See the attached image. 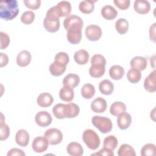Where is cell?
Wrapping results in <instances>:
<instances>
[{
	"mask_svg": "<svg viewBox=\"0 0 156 156\" xmlns=\"http://www.w3.org/2000/svg\"><path fill=\"white\" fill-rule=\"evenodd\" d=\"M82 140L87 147L91 150L97 149L100 145L101 140L97 133L92 129H86L82 135Z\"/></svg>",
	"mask_w": 156,
	"mask_h": 156,
	"instance_id": "2",
	"label": "cell"
},
{
	"mask_svg": "<svg viewBox=\"0 0 156 156\" xmlns=\"http://www.w3.org/2000/svg\"><path fill=\"white\" fill-rule=\"evenodd\" d=\"M96 1L85 0L80 2L79 9L80 11L85 14L91 13L94 9V2Z\"/></svg>",
	"mask_w": 156,
	"mask_h": 156,
	"instance_id": "28",
	"label": "cell"
},
{
	"mask_svg": "<svg viewBox=\"0 0 156 156\" xmlns=\"http://www.w3.org/2000/svg\"><path fill=\"white\" fill-rule=\"evenodd\" d=\"M132 122V117L127 112H123L118 116L117 124L121 130H126L129 127Z\"/></svg>",
	"mask_w": 156,
	"mask_h": 156,
	"instance_id": "11",
	"label": "cell"
},
{
	"mask_svg": "<svg viewBox=\"0 0 156 156\" xmlns=\"http://www.w3.org/2000/svg\"><path fill=\"white\" fill-rule=\"evenodd\" d=\"M155 24L154 23L149 28V38L154 42H155Z\"/></svg>",
	"mask_w": 156,
	"mask_h": 156,
	"instance_id": "48",
	"label": "cell"
},
{
	"mask_svg": "<svg viewBox=\"0 0 156 156\" xmlns=\"http://www.w3.org/2000/svg\"><path fill=\"white\" fill-rule=\"evenodd\" d=\"M15 141L20 146H27L29 141V134L27 130L24 129L18 130L15 135Z\"/></svg>",
	"mask_w": 156,
	"mask_h": 156,
	"instance_id": "16",
	"label": "cell"
},
{
	"mask_svg": "<svg viewBox=\"0 0 156 156\" xmlns=\"http://www.w3.org/2000/svg\"><path fill=\"white\" fill-rule=\"evenodd\" d=\"M60 15V17L68 16L71 12V5L69 2L62 1L56 5Z\"/></svg>",
	"mask_w": 156,
	"mask_h": 156,
	"instance_id": "24",
	"label": "cell"
},
{
	"mask_svg": "<svg viewBox=\"0 0 156 156\" xmlns=\"http://www.w3.org/2000/svg\"><path fill=\"white\" fill-rule=\"evenodd\" d=\"M91 65H103L105 66L106 60L101 54H95L91 58Z\"/></svg>",
	"mask_w": 156,
	"mask_h": 156,
	"instance_id": "41",
	"label": "cell"
},
{
	"mask_svg": "<svg viewBox=\"0 0 156 156\" xmlns=\"http://www.w3.org/2000/svg\"><path fill=\"white\" fill-rule=\"evenodd\" d=\"M66 65H65L60 62L54 61L49 66L50 73L54 76H60L65 71Z\"/></svg>",
	"mask_w": 156,
	"mask_h": 156,
	"instance_id": "21",
	"label": "cell"
},
{
	"mask_svg": "<svg viewBox=\"0 0 156 156\" xmlns=\"http://www.w3.org/2000/svg\"><path fill=\"white\" fill-rule=\"evenodd\" d=\"M156 71L154 70L145 79L144 82V87L145 90L149 92L153 93L156 90Z\"/></svg>",
	"mask_w": 156,
	"mask_h": 156,
	"instance_id": "9",
	"label": "cell"
},
{
	"mask_svg": "<svg viewBox=\"0 0 156 156\" xmlns=\"http://www.w3.org/2000/svg\"><path fill=\"white\" fill-rule=\"evenodd\" d=\"M102 16L107 20H112L118 15L117 10L110 5H105L101 9Z\"/></svg>",
	"mask_w": 156,
	"mask_h": 156,
	"instance_id": "22",
	"label": "cell"
},
{
	"mask_svg": "<svg viewBox=\"0 0 156 156\" xmlns=\"http://www.w3.org/2000/svg\"><path fill=\"white\" fill-rule=\"evenodd\" d=\"M35 19V14L33 12L27 10L23 13L21 16V21L24 24H31Z\"/></svg>",
	"mask_w": 156,
	"mask_h": 156,
	"instance_id": "39",
	"label": "cell"
},
{
	"mask_svg": "<svg viewBox=\"0 0 156 156\" xmlns=\"http://www.w3.org/2000/svg\"><path fill=\"white\" fill-rule=\"evenodd\" d=\"M67 153L72 156H81L83 155V149L80 144L77 142H71L66 147Z\"/></svg>",
	"mask_w": 156,
	"mask_h": 156,
	"instance_id": "20",
	"label": "cell"
},
{
	"mask_svg": "<svg viewBox=\"0 0 156 156\" xmlns=\"http://www.w3.org/2000/svg\"><path fill=\"white\" fill-rule=\"evenodd\" d=\"M80 112L79 107L74 103H68L65 106V118H73L76 117Z\"/></svg>",
	"mask_w": 156,
	"mask_h": 156,
	"instance_id": "19",
	"label": "cell"
},
{
	"mask_svg": "<svg viewBox=\"0 0 156 156\" xmlns=\"http://www.w3.org/2000/svg\"><path fill=\"white\" fill-rule=\"evenodd\" d=\"M52 120L51 115L46 111L38 112L35 117V122L38 126L41 127H45L50 125L52 122Z\"/></svg>",
	"mask_w": 156,
	"mask_h": 156,
	"instance_id": "7",
	"label": "cell"
},
{
	"mask_svg": "<svg viewBox=\"0 0 156 156\" xmlns=\"http://www.w3.org/2000/svg\"><path fill=\"white\" fill-rule=\"evenodd\" d=\"M54 102V98L49 93L44 92L39 94L37 98V104L41 107H48L51 106Z\"/></svg>",
	"mask_w": 156,
	"mask_h": 156,
	"instance_id": "15",
	"label": "cell"
},
{
	"mask_svg": "<svg viewBox=\"0 0 156 156\" xmlns=\"http://www.w3.org/2000/svg\"><path fill=\"white\" fill-rule=\"evenodd\" d=\"M109 75L114 80H120L124 75V69L120 65H113L109 69Z\"/></svg>",
	"mask_w": 156,
	"mask_h": 156,
	"instance_id": "27",
	"label": "cell"
},
{
	"mask_svg": "<svg viewBox=\"0 0 156 156\" xmlns=\"http://www.w3.org/2000/svg\"><path fill=\"white\" fill-rule=\"evenodd\" d=\"M55 61L60 62L65 65H67L69 61V57L68 55L64 52H60L57 53L55 56Z\"/></svg>",
	"mask_w": 156,
	"mask_h": 156,
	"instance_id": "42",
	"label": "cell"
},
{
	"mask_svg": "<svg viewBox=\"0 0 156 156\" xmlns=\"http://www.w3.org/2000/svg\"><path fill=\"white\" fill-rule=\"evenodd\" d=\"M0 36H1V49H4L6 48L9 43H10V37L9 35L3 32H0Z\"/></svg>",
	"mask_w": 156,
	"mask_h": 156,
	"instance_id": "44",
	"label": "cell"
},
{
	"mask_svg": "<svg viewBox=\"0 0 156 156\" xmlns=\"http://www.w3.org/2000/svg\"><path fill=\"white\" fill-rule=\"evenodd\" d=\"M107 105L106 101L101 97H98L91 102V109L94 113H104L106 110Z\"/></svg>",
	"mask_w": 156,
	"mask_h": 156,
	"instance_id": "10",
	"label": "cell"
},
{
	"mask_svg": "<svg viewBox=\"0 0 156 156\" xmlns=\"http://www.w3.org/2000/svg\"><path fill=\"white\" fill-rule=\"evenodd\" d=\"M85 34L88 40L91 41H96L99 40L101 37L102 30L99 26L91 24L88 26L86 27Z\"/></svg>",
	"mask_w": 156,
	"mask_h": 156,
	"instance_id": "6",
	"label": "cell"
},
{
	"mask_svg": "<svg viewBox=\"0 0 156 156\" xmlns=\"http://www.w3.org/2000/svg\"><path fill=\"white\" fill-rule=\"evenodd\" d=\"M24 5L30 10H37L41 5L40 0H24Z\"/></svg>",
	"mask_w": 156,
	"mask_h": 156,
	"instance_id": "43",
	"label": "cell"
},
{
	"mask_svg": "<svg viewBox=\"0 0 156 156\" xmlns=\"http://www.w3.org/2000/svg\"><path fill=\"white\" fill-rule=\"evenodd\" d=\"M91 122L93 126L102 133L110 132L113 127L111 119L105 116L95 115L92 118Z\"/></svg>",
	"mask_w": 156,
	"mask_h": 156,
	"instance_id": "3",
	"label": "cell"
},
{
	"mask_svg": "<svg viewBox=\"0 0 156 156\" xmlns=\"http://www.w3.org/2000/svg\"><path fill=\"white\" fill-rule=\"evenodd\" d=\"M118 155L119 156H135L136 153L130 145L123 144L120 146L118 151Z\"/></svg>",
	"mask_w": 156,
	"mask_h": 156,
	"instance_id": "34",
	"label": "cell"
},
{
	"mask_svg": "<svg viewBox=\"0 0 156 156\" xmlns=\"http://www.w3.org/2000/svg\"><path fill=\"white\" fill-rule=\"evenodd\" d=\"M18 12L17 1L6 0L0 2V17L1 19L5 21L12 20L18 15Z\"/></svg>",
	"mask_w": 156,
	"mask_h": 156,
	"instance_id": "1",
	"label": "cell"
},
{
	"mask_svg": "<svg viewBox=\"0 0 156 156\" xmlns=\"http://www.w3.org/2000/svg\"><path fill=\"white\" fill-rule=\"evenodd\" d=\"M127 78L130 82L136 83L141 80V73L140 71L132 68L128 71L127 73Z\"/></svg>",
	"mask_w": 156,
	"mask_h": 156,
	"instance_id": "35",
	"label": "cell"
},
{
	"mask_svg": "<svg viewBox=\"0 0 156 156\" xmlns=\"http://www.w3.org/2000/svg\"><path fill=\"white\" fill-rule=\"evenodd\" d=\"M118 146V140L114 135H108L106 136L103 142V146L112 151L116 149Z\"/></svg>",
	"mask_w": 156,
	"mask_h": 156,
	"instance_id": "36",
	"label": "cell"
},
{
	"mask_svg": "<svg viewBox=\"0 0 156 156\" xmlns=\"http://www.w3.org/2000/svg\"><path fill=\"white\" fill-rule=\"evenodd\" d=\"M43 26L48 32L51 33L56 32L60 28V20L45 17L43 20Z\"/></svg>",
	"mask_w": 156,
	"mask_h": 156,
	"instance_id": "13",
	"label": "cell"
},
{
	"mask_svg": "<svg viewBox=\"0 0 156 156\" xmlns=\"http://www.w3.org/2000/svg\"><path fill=\"white\" fill-rule=\"evenodd\" d=\"M129 22L125 18H119L115 23V28L119 34H126L129 29Z\"/></svg>",
	"mask_w": 156,
	"mask_h": 156,
	"instance_id": "33",
	"label": "cell"
},
{
	"mask_svg": "<svg viewBox=\"0 0 156 156\" xmlns=\"http://www.w3.org/2000/svg\"><path fill=\"white\" fill-rule=\"evenodd\" d=\"M114 4L115 5L121 10H126L130 6V0H114Z\"/></svg>",
	"mask_w": 156,
	"mask_h": 156,
	"instance_id": "45",
	"label": "cell"
},
{
	"mask_svg": "<svg viewBox=\"0 0 156 156\" xmlns=\"http://www.w3.org/2000/svg\"><path fill=\"white\" fill-rule=\"evenodd\" d=\"M0 60H1V67L6 66L9 62L8 56L2 52L0 53Z\"/></svg>",
	"mask_w": 156,
	"mask_h": 156,
	"instance_id": "49",
	"label": "cell"
},
{
	"mask_svg": "<svg viewBox=\"0 0 156 156\" xmlns=\"http://www.w3.org/2000/svg\"><path fill=\"white\" fill-rule=\"evenodd\" d=\"M133 9L138 13L144 15L149 12L151 9V4L147 1L136 0L133 4Z\"/></svg>",
	"mask_w": 156,
	"mask_h": 156,
	"instance_id": "12",
	"label": "cell"
},
{
	"mask_svg": "<svg viewBox=\"0 0 156 156\" xmlns=\"http://www.w3.org/2000/svg\"><path fill=\"white\" fill-rule=\"evenodd\" d=\"M32 59L30 53L26 51L23 50L21 51L16 57V63L21 67H25L29 65Z\"/></svg>",
	"mask_w": 156,
	"mask_h": 156,
	"instance_id": "17",
	"label": "cell"
},
{
	"mask_svg": "<svg viewBox=\"0 0 156 156\" xmlns=\"http://www.w3.org/2000/svg\"><path fill=\"white\" fill-rule=\"evenodd\" d=\"M141 155L142 156H154L156 154L155 146L152 143L144 144L141 149Z\"/></svg>",
	"mask_w": 156,
	"mask_h": 156,
	"instance_id": "37",
	"label": "cell"
},
{
	"mask_svg": "<svg viewBox=\"0 0 156 156\" xmlns=\"http://www.w3.org/2000/svg\"><path fill=\"white\" fill-rule=\"evenodd\" d=\"M99 89L102 94L104 95H110L113 91L114 85L110 80L104 79L99 83Z\"/></svg>",
	"mask_w": 156,
	"mask_h": 156,
	"instance_id": "23",
	"label": "cell"
},
{
	"mask_svg": "<svg viewBox=\"0 0 156 156\" xmlns=\"http://www.w3.org/2000/svg\"><path fill=\"white\" fill-rule=\"evenodd\" d=\"M74 59L79 65H85L88 61L89 54L85 49H80L74 53Z\"/></svg>",
	"mask_w": 156,
	"mask_h": 156,
	"instance_id": "26",
	"label": "cell"
},
{
	"mask_svg": "<svg viewBox=\"0 0 156 156\" xmlns=\"http://www.w3.org/2000/svg\"><path fill=\"white\" fill-rule=\"evenodd\" d=\"M83 24H76L71 26L67 30V40L73 44H78L82 39V29Z\"/></svg>",
	"mask_w": 156,
	"mask_h": 156,
	"instance_id": "4",
	"label": "cell"
},
{
	"mask_svg": "<svg viewBox=\"0 0 156 156\" xmlns=\"http://www.w3.org/2000/svg\"><path fill=\"white\" fill-rule=\"evenodd\" d=\"M76 24H83V22L80 17L74 15H69L63 21V26L66 30L71 26Z\"/></svg>",
	"mask_w": 156,
	"mask_h": 156,
	"instance_id": "31",
	"label": "cell"
},
{
	"mask_svg": "<svg viewBox=\"0 0 156 156\" xmlns=\"http://www.w3.org/2000/svg\"><path fill=\"white\" fill-rule=\"evenodd\" d=\"M91 155H99V156H113L114 154L113 152V151L107 149L106 147H103L101 149H100L98 152L94 153L91 154Z\"/></svg>",
	"mask_w": 156,
	"mask_h": 156,
	"instance_id": "46",
	"label": "cell"
},
{
	"mask_svg": "<svg viewBox=\"0 0 156 156\" xmlns=\"http://www.w3.org/2000/svg\"><path fill=\"white\" fill-rule=\"evenodd\" d=\"M59 96L60 98L65 102L71 101L74 96L73 88L69 87L63 86L60 90Z\"/></svg>",
	"mask_w": 156,
	"mask_h": 156,
	"instance_id": "25",
	"label": "cell"
},
{
	"mask_svg": "<svg viewBox=\"0 0 156 156\" xmlns=\"http://www.w3.org/2000/svg\"><path fill=\"white\" fill-rule=\"evenodd\" d=\"M1 132H0V140L3 141L7 140L10 135V128L7 124L1 122Z\"/></svg>",
	"mask_w": 156,
	"mask_h": 156,
	"instance_id": "40",
	"label": "cell"
},
{
	"mask_svg": "<svg viewBox=\"0 0 156 156\" xmlns=\"http://www.w3.org/2000/svg\"><path fill=\"white\" fill-rule=\"evenodd\" d=\"M65 106L64 104H57L52 108V113L54 116L57 119L65 118Z\"/></svg>",
	"mask_w": 156,
	"mask_h": 156,
	"instance_id": "38",
	"label": "cell"
},
{
	"mask_svg": "<svg viewBox=\"0 0 156 156\" xmlns=\"http://www.w3.org/2000/svg\"><path fill=\"white\" fill-rule=\"evenodd\" d=\"M80 82L79 76L74 73H69L67 74L63 79V85L64 86L69 87L72 88L77 87Z\"/></svg>",
	"mask_w": 156,
	"mask_h": 156,
	"instance_id": "18",
	"label": "cell"
},
{
	"mask_svg": "<svg viewBox=\"0 0 156 156\" xmlns=\"http://www.w3.org/2000/svg\"><path fill=\"white\" fill-rule=\"evenodd\" d=\"M130 63L132 68L136 69L139 71H143L146 68L147 61L144 57L135 56L131 59Z\"/></svg>",
	"mask_w": 156,
	"mask_h": 156,
	"instance_id": "14",
	"label": "cell"
},
{
	"mask_svg": "<svg viewBox=\"0 0 156 156\" xmlns=\"http://www.w3.org/2000/svg\"><path fill=\"white\" fill-rule=\"evenodd\" d=\"M48 141L44 136H39L35 138L32 141V147L37 153H42L46 151L48 147Z\"/></svg>",
	"mask_w": 156,
	"mask_h": 156,
	"instance_id": "8",
	"label": "cell"
},
{
	"mask_svg": "<svg viewBox=\"0 0 156 156\" xmlns=\"http://www.w3.org/2000/svg\"><path fill=\"white\" fill-rule=\"evenodd\" d=\"M25 153L23 150L18 148H13L9 151L7 156H25Z\"/></svg>",
	"mask_w": 156,
	"mask_h": 156,
	"instance_id": "47",
	"label": "cell"
},
{
	"mask_svg": "<svg viewBox=\"0 0 156 156\" xmlns=\"http://www.w3.org/2000/svg\"><path fill=\"white\" fill-rule=\"evenodd\" d=\"M126 110V105L121 101L114 102L110 107V112L113 116H118Z\"/></svg>",
	"mask_w": 156,
	"mask_h": 156,
	"instance_id": "29",
	"label": "cell"
},
{
	"mask_svg": "<svg viewBox=\"0 0 156 156\" xmlns=\"http://www.w3.org/2000/svg\"><path fill=\"white\" fill-rule=\"evenodd\" d=\"M95 94V88L91 83H85L81 88V94L83 98L90 99Z\"/></svg>",
	"mask_w": 156,
	"mask_h": 156,
	"instance_id": "30",
	"label": "cell"
},
{
	"mask_svg": "<svg viewBox=\"0 0 156 156\" xmlns=\"http://www.w3.org/2000/svg\"><path fill=\"white\" fill-rule=\"evenodd\" d=\"M44 138L49 144L56 145L61 143L63 140L62 132L57 128H51L46 130L44 134Z\"/></svg>",
	"mask_w": 156,
	"mask_h": 156,
	"instance_id": "5",
	"label": "cell"
},
{
	"mask_svg": "<svg viewBox=\"0 0 156 156\" xmlns=\"http://www.w3.org/2000/svg\"><path fill=\"white\" fill-rule=\"evenodd\" d=\"M105 71V66L103 65H91L89 69V74L93 78L102 77Z\"/></svg>",
	"mask_w": 156,
	"mask_h": 156,
	"instance_id": "32",
	"label": "cell"
}]
</instances>
